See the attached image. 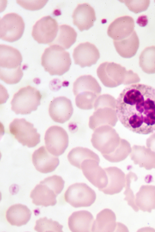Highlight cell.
<instances>
[{
  "instance_id": "obj_1",
  "label": "cell",
  "mask_w": 155,
  "mask_h": 232,
  "mask_svg": "<svg viewBox=\"0 0 155 232\" xmlns=\"http://www.w3.org/2000/svg\"><path fill=\"white\" fill-rule=\"evenodd\" d=\"M118 119L135 133L148 134L155 131V88L136 83L126 87L116 100Z\"/></svg>"
},
{
  "instance_id": "obj_2",
  "label": "cell",
  "mask_w": 155,
  "mask_h": 232,
  "mask_svg": "<svg viewBox=\"0 0 155 232\" xmlns=\"http://www.w3.org/2000/svg\"><path fill=\"white\" fill-rule=\"evenodd\" d=\"M91 142L93 147L104 157L112 163L123 160L131 151L129 142L121 139L115 130L109 125L101 126L95 129Z\"/></svg>"
},
{
  "instance_id": "obj_3",
  "label": "cell",
  "mask_w": 155,
  "mask_h": 232,
  "mask_svg": "<svg viewBox=\"0 0 155 232\" xmlns=\"http://www.w3.org/2000/svg\"><path fill=\"white\" fill-rule=\"evenodd\" d=\"M22 61L19 51L12 46L0 45V78L6 83L12 85L19 82L23 73L21 67Z\"/></svg>"
},
{
  "instance_id": "obj_4",
  "label": "cell",
  "mask_w": 155,
  "mask_h": 232,
  "mask_svg": "<svg viewBox=\"0 0 155 232\" xmlns=\"http://www.w3.org/2000/svg\"><path fill=\"white\" fill-rule=\"evenodd\" d=\"M101 88L96 79L91 75H82L74 81L73 92L75 103L79 108L88 110L94 108V103L101 93Z\"/></svg>"
},
{
  "instance_id": "obj_5",
  "label": "cell",
  "mask_w": 155,
  "mask_h": 232,
  "mask_svg": "<svg viewBox=\"0 0 155 232\" xmlns=\"http://www.w3.org/2000/svg\"><path fill=\"white\" fill-rule=\"evenodd\" d=\"M116 100L108 94L100 95L95 101L94 111L89 119V127L94 131L98 127L109 125L112 127L118 120L116 109Z\"/></svg>"
},
{
  "instance_id": "obj_6",
  "label": "cell",
  "mask_w": 155,
  "mask_h": 232,
  "mask_svg": "<svg viewBox=\"0 0 155 232\" xmlns=\"http://www.w3.org/2000/svg\"><path fill=\"white\" fill-rule=\"evenodd\" d=\"M71 64L69 53L57 45L46 48L41 57V64L51 76L63 75L69 71Z\"/></svg>"
},
{
  "instance_id": "obj_7",
  "label": "cell",
  "mask_w": 155,
  "mask_h": 232,
  "mask_svg": "<svg viewBox=\"0 0 155 232\" xmlns=\"http://www.w3.org/2000/svg\"><path fill=\"white\" fill-rule=\"evenodd\" d=\"M97 74L103 85L107 87L113 88L122 84L128 85L135 83L132 80V77L136 73L113 62L101 63L97 69Z\"/></svg>"
},
{
  "instance_id": "obj_8",
  "label": "cell",
  "mask_w": 155,
  "mask_h": 232,
  "mask_svg": "<svg viewBox=\"0 0 155 232\" xmlns=\"http://www.w3.org/2000/svg\"><path fill=\"white\" fill-rule=\"evenodd\" d=\"M40 91L30 85L22 88L14 95L11 109L17 114H27L36 110L41 104Z\"/></svg>"
},
{
  "instance_id": "obj_9",
  "label": "cell",
  "mask_w": 155,
  "mask_h": 232,
  "mask_svg": "<svg viewBox=\"0 0 155 232\" xmlns=\"http://www.w3.org/2000/svg\"><path fill=\"white\" fill-rule=\"evenodd\" d=\"M10 133L23 146H36L40 142V135L32 123L25 118H15L9 126Z\"/></svg>"
},
{
  "instance_id": "obj_10",
  "label": "cell",
  "mask_w": 155,
  "mask_h": 232,
  "mask_svg": "<svg viewBox=\"0 0 155 232\" xmlns=\"http://www.w3.org/2000/svg\"><path fill=\"white\" fill-rule=\"evenodd\" d=\"M94 191L84 183H76L70 186L64 194L65 201L72 207H88L95 202Z\"/></svg>"
},
{
  "instance_id": "obj_11",
  "label": "cell",
  "mask_w": 155,
  "mask_h": 232,
  "mask_svg": "<svg viewBox=\"0 0 155 232\" xmlns=\"http://www.w3.org/2000/svg\"><path fill=\"white\" fill-rule=\"evenodd\" d=\"M25 23L21 16L14 13L4 15L0 20V38L9 42L16 41L22 37Z\"/></svg>"
},
{
  "instance_id": "obj_12",
  "label": "cell",
  "mask_w": 155,
  "mask_h": 232,
  "mask_svg": "<svg viewBox=\"0 0 155 232\" xmlns=\"http://www.w3.org/2000/svg\"><path fill=\"white\" fill-rule=\"evenodd\" d=\"M58 27L54 18L49 15L43 17L33 26L32 36L38 43L49 45L56 38Z\"/></svg>"
},
{
  "instance_id": "obj_13",
  "label": "cell",
  "mask_w": 155,
  "mask_h": 232,
  "mask_svg": "<svg viewBox=\"0 0 155 232\" xmlns=\"http://www.w3.org/2000/svg\"><path fill=\"white\" fill-rule=\"evenodd\" d=\"M46 149L53 155L58 156L62 154L68 146V136L62 127L53 126L46 130L45 136Z\"/></svg>"
},
{
  "instance_id": "obj_14",
  "label": "cell",
  "mask_w": 155,
  "mask_h": 232,
  "mask_svg": "<svg viewBox=\"0 0 155 232\" xmlns=\"http://www.w3.org/2000/svg\"><path fill=\"white\" fill-rule=\"evenodd\" d=\"M99 163L94 160H85L81 164V169L87 179L101 191L107 186L108 179L104 169L99 166Z\"/></svg>"
},
{
  "instance_id": "obj_15",
  "label": "cell",
  "mask_w": 155,
  "mask_h": 232,
  "mask_svg": "<svg viewBox=\"0 0 155 232\" xmlns=\"http://www.w3.org/2000/svg\"><path fill=\"white\" fill-rule=\"evenodd\" d=\"M72 55L75 64L81 68L95 64L100 57L97 48L89 42L79 44L74 49Z\"/></svg>"
},
{
  "instance_id": "obj_16",
  "label": "cell",
  "mask_w": 155,
  "mask_h": 232,
  "mask_svg": "<svg viewBox=\"0 0 155 232\" xmlns=\"http://www.w3.org/2000/svg\"><path fill=\"white\" fill-rule=\"evenodd\" d=\"M73 113V108L71 101L65 97L56 98L50 104L49 114L55 122L64 123L70 119Z\"/></svg>"
},
{
  "instance_id": "obj_17",
  "label": "cell",
  "mask_w": 155,
  "mask_h": 232,
  "mask_svg": "<svg viewBox=\"0 0 155 232\" xmlns=\"http://www.w3.org/2000/svg\"><path fill=\"white\" fill-rule=\"evenodd\" d=\"M32 161L36 169L43 173L52 172L59 164L58 158L50 153L44 146L34 152Z\"/></svg>"
},
{
  "instance_id": "obj_18",
  "label": "cell",
  "mask_w": 155,
  "mask_h": 232,
  "mask_svg": "<svg viewBox=\"0 0 155 232\" xmlns=\"http://www.w3.org/2000/svg\"><path fill=\"white\" fill-rule=\"evenodd\" d=\"M134 19L130 16H125L116 19L109 25L107 34L113 40L118 41L129 36L134 31Z\"/></svg>"
},
{
  "instance_id": "obj_19",
  "label": "cell",
  "mask_w": 155,
  "mask_h": 232,
  "mask_svg": "<svg viewBox=\"0 0 155 232\" xmlns=\"http://www.w3.org/2000/svg\"><path fill=\"white\" fill-rule=\"evenodd\" d=\"M72 17L74 24L81 31L87 30L92 27L96 19L94 9L87 3L78 4L73 13Z\"/></svg>"
},
{
  "instance_id": "obj_20",
  "label": "cell",
  "mask_w": 155,
  "mask_h": 232,
  "mask_svg": "<svg viewBox=\"0 0 155 232\" xmlns=\"http://www.w3.org/2000/svg\"><path fill=\"white\" fill-rule=\"evenodd\" d=\"M58 195L53 188L41 181L32 191L30 197L36 205L47 207L55 205Z\"/></svg>"
},
{
  "instance_id": "obj_21",
  "label": "cell",
  "mask_w": 155,
  "mask_h": 232,
  "mask_svg": "<svg viewBox=\"0 0 155 232\" xmlns=\"http://www.w3.org/2000/svg\"><path fill=\"white\" fill-rule=\"evenodd\" d=\"M108 179L106 187L102 190L104 194L113 195L120 193L125 187L126 176L121 169L116 167L104 168Z\"/></svg>"
},
{
  "instance_id": "obj_22",
  "label": "cell",
  "mask_w": 155,
  "mask_h": 232,
  "mask_svg": "<svg viewBox=\"0 0 155 232\" xmlns=\"http://www.w3.org/2000/svg\"><path fill=\"white\" fill-rule=\"evenodd\" d=\"M94 221L92 214L89 211L82 210L73 212L68 219V226L73 232L92 231Z\"/></svg>"
},
{
  "instance_id": "obj_23",
  "label": "cell",
  "mask_w": 155,
  "mask_h": 232,
  "mask_svg": "<svg viewBox=\"0 0 155 232\" xmlns=\"http://www.w3.org/2000/svg\"><path fill=\"white\" fill-rule=\"evenodd\" d=\"M114 213L109 209H105L99 212L94 220L92 232H113L117 229L120 224L116 222Z\"/></svg>"
},
{
  "instance_id": "obj_24",
  "label": "cell",
  "mask_w": 155,
  "mask_h": 232,
  "mask_svg": "<svg viewBox=\"0 0 155 232\" xmlns=\"http://www.w3.org/2000/svg\"><path fill=\"white\" fill-rule=\"evenodd\" d=\"M135 201L139 209L150 213L155 209V186L142 185L136 194Z\"/></svg>"
},
{
  "instance_id": "obj_25",
  "label": "cell",
  "mask_w": 155,
  "mask_h": 232,
  "mask_svg": "<svg viewBox=\"0 0 155 232\" xmlns=\"http://www.w3.org/2000/svg\"><path fill=\"white\" fill-rule=\"evenodd\" d=\"M31 215V211L26 206L18 204L8 208L6 217L12 225L20 227L26 224L30 219Z\"/></svg>"
},
{
  "instance_id": "obj_26",
  "label": "cell",
  "mask_w": 155,
  "mask_h": 232,
  "mask_svg": "<svg viewBox=\"0 0 155 232\" xmlns=\"http://www.w3.org/2000/svg\"><path fill=\"white\" fill-rule=\"evenodd\" d=\"M115 49L121 57L130 58L136 54L139 46V40L135 31L123 40H113Z\"/></svg>"
},
{
  "instance_id": "obj_27",
  "label": "cell",
  "mask_w": 155,
  "mask_h": 232,
  "mask_svg": "<svg viewBox=\"0 0 155 232\" xmlns=\"http://www.w3.org/2000/svg\"><path fill=\"white\" fill-rule=\"evenodd\" d=\"M77 34L74 29L66 24L60 25L57 36L50 44L59 45L64 49H68L76 42Z\"/></svg>"
},
{
  "instance_id": "obj_28",
  "label": "cell",
  "mask_w": 155,
  "mask_h": 232,
  "mask_svg": "<svg viewBox=\"0 0 155 232\" xmlns=\"http://www.w3.org/2000/svg\"><path fill=\"white\" fill-rule=\"evenodd\" d=\"M67 157L71 165L80 169L81 164L85 160L92 159L100 161L97 154L88 148L81 147L72 149L69 153Z\"/></svg>"
},
{
  "instance_id": "obj_29",
  "label": "cell",
  "mask_w": 155,
  "mask_h": 232,
  "mask_svg": "<svg viewBox=\"0 0 155 232\" xmlns=\"http://www.w3.org/2000/svg\"><path fill=\"white\" fill-rule=\"evenodd\" d=\"M139 64L145 72L155 73V46L147 47L143 50L139 56Z\"/></svg>"
},
{
  "instance_id": "obj_30",
  "label": "cell",
  "mask_w": 155,
  "mask_h": 232,
  "mask_svg": "<svg viewBox=\"0 0 155 232\" xmlns=\"http://www.w3.org/2000/svg\"><path fill=\"white\" fill-rule=\"evenodd\" d=\"M63 226L58 221L47 217L40 218L36 221L34 230L38 232H63Z\"/></svg>"
},
{
  "instance_id": "obj_31",
  "label": "cell",
  "mask_w": 155,
  "mask_h": 232,
  "mask_svg": "<svg viewBox=\"0 0 155 232\" xmlns=\"http://www.w3.org/2000/svg\"><path fill=\"white\" fill-rule=\"evenodd\" d=\"M138 178L136 174L131 172H130L126 176L125 190L124 193L125 195L124 200L126 201L128 204L134 210L137 212L139 209L136 205L135 198L133 191L130 187L131 183L135 179Z\"/></svg>"
},
{
  "instance_id": "obj_32",
  "label": "cell",
  "mask_w": 155,
  "mask_h": 232,
  "mask_svg": "<svg viewBox=\"0 0 155 232\" xmlns=\"http://www.w3.org/2000/svg\"><path fill=\"white\" fill-rule=\"evenodd\" d=\"M129 9L137 14L146 10L150 3L149 0H123Z\"/></svg>"
},
{
  "instance_id": "obj_33",
  "label": "cell",
  "mask_w": 155,
  "mask_h": 232,
  "mask_svg": "<svg viewBox=\"0 0 155 232\" xmlns=\"http://www.w3.org/2000/svg\"><path fill=\"white\" fill-rule=\"evenodd\" d=\"M48 1V0H17L16 2L25 9L36 11L42 8Z\"/></svg>"
},
{
  "instance_id": "obj_34",
  "label": "cell",
  "mask_w": 155,
  "mask_h": 232,
  "mask_svg": "<svg viewBox=\"0 0 155 232\" xmlns=\"http://www.w3.org/2000/svg\"><path fill=\"white\" fill-rule=\"evenodd\" d=\"M146 144L147 147L155 153V133L147 139Z\"/></svg>"
},
{
  "instance_id": "obj_35",
  "label": "cell",
  "mask_w": 155,
  "mask_h": 232,
  "mask_svg": "<svg viewBox=\"0 0 155 232\" xmlns=\"http://www.w3.org/2000/svg\"><path fill=\"white\" fill-rule=\"evenodd\" d=\"M137 23L141 26L146 25L147 23V17L145 16H142L139 17L137 20Z\"/></svg>"
},
{
  "instance_id": "obj_36",
  "label": "cell",
  "mask_w": 155,
  "mask_h": 232,
  "mask_svg": "<svg viewBox=\"0 0 155 232\" xmlns=\"http://www.w3.org/2000/svg\"><path fill=\"white\" fill-rule=\"evenodd\" d=\"M154 2H155V0H154Z\"/></svg>"
}]
</instances>
